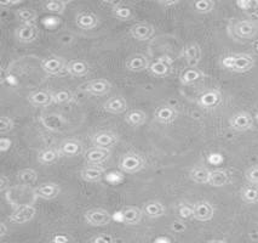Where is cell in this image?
Listing matches in <instances>:
<instances>
[{
	"label": "cell",
	"mask_w": 258,
	"mask_h": 243,
	"mask_svg": "<svg viewBox=\"0 0 258 243\" xmlns=\"http://www.w3.org/2000/svg\"><path fill=\"white\" fill-rule=\"evenodd\" d=\"M35 199H40L44 201H52L57 199L61 193V187L56 182H44L37 187L33 188Z\"/></svg>",
	"instance_id": "9a60e30c"
},
{
	"label": "cell",
	"mask_w": 258,
	"mask_h": 243,
	"mask_svg": "<svg viewBox=\"0 0 258 243\" xmlns=\"http://www.w3.org/2000/svg\"><path fill=\"white\" fill-rule=\"evenodd\" d=\"M119 141V136L115 133L109 130H103L95 133L91 136V143L95 148L110 149L115 146Z\"/></svg>",
	"instance_id": "2e32d148"
},
{
	"label": "cell",
	"mask_w": 258,
	"mask_h": 243,
	"mask_svg": "<svg viewBox=\"0 0 258 243\" xmlns=\"http://www.w3.org/2000/svg\"><path fill=\"white\" fill-rule=\"evenodd\" d=\"M53 243H67V237L66 236L56 237V238L53 239Z\"/></svg>",
	"instance_id": "816d5d0a"
},
{
	"label": "cell",
	"mask_w": 258,
	"mask_h": 243,
	"mask_svg": "<svg viewBox=\"0 0 258 243\" xmlns=\"http://www.w3.org/2000/svg\"><path fill=\"white\" fill-rule=\"evenodd\" d=\"M153 116H154L155 121L160 124H171L178 117V111L171 105H163V106H159L155 109Z\"/></svg>",
	"instance_id": "44dd1931"
},
{
	"label": "cell",
	"mask_w": 258,
	"mask_h": 243,
	"mask_svg": "<svg viewBox=\"0 0 258 243\" xmlns=\"http://www.w3.org/2000/svg\"><path fill=\"white\" fill-rule=\"evenodd\" d=\"M38 180V173L37 170L32 169V168H26V169L20 170L17 173V181L20 185L23 186H31L34 185Z\"/></svg>",
	"instance_id": "d590c367"
},
{
	"label": "cell",
	"mask_w": 258,
	"mask_h": 243,
	"mask_svg": "<svg viewBox=\"0 0 258 243\" xmlns=\"http://www.w3.org/2000/svg\"><path fill=\"white\" fill-rule=\"evenodd\" d=\"M149 65H151L149 58L143 55V54H135V55H131L125 61V68L127 71L133 72V73H140V72L148 71Z\"/></svg>",
	"instance_id": "ffe728a7"
},
{
	"label": "cell",
	"mask_w": 258,
	"mask_h": 243,
	"mask_svg": "<svg viewBox=\"0 0 258 243\" xmlns=\"http://www.w3.org/2000/svg\"><path fill=\"white\" fill-rule=\"evenodd\" d=\"M230 181V175L226 169H215L210 174L209 185L212 187H223Z\"/></svg>",
	"instance_id": "4dcf8cb0"
},
{
	"label": "cell",
	"mask_w": 258,
	"mask_h": 243,
	"mask_svg": "<svg viewBox=\"0 0 258 243\" xmlns=\"http://www.w3.org/2000/svg\"><path fill=\"white\" fill-rule=\"evenodd\" d=\"M210 174H211V170H210L209 168L198 166L194 167L193 169L189 172V178H190L191 181L196 182V184L209 185Z\"/></svg>",
	"instance_id": "836d02e7"
},
{
	"label": "cell",
	"mask_w": 258,
	"mask_h": 243,
	"mask_svg": "<svg viewBox=\"0 0 258 243\" xmlns=\"http://www.w3.org/2000/svg\"><path fill=\"white\" fill-rule=\"evenodd\" d=\"M0 229H2V231H0V237H5V235H7V232H8L7 224L5 223L0 224Z\"/></svg>",
	"instance_id": "f907efd6"
},
{
	"label": "cell",
	"mask_w": 258,
	"mask_h": 243,
	"mask_svg": "<svg viewBox=\"0 0 258 243\" xmlns=\"http://www.w3.org/2000/svg\"><path fill=\"white\" fill-rule=\"evenodd\" d=\"M254 124V117L247 111H240V112L234 113L229 118V127L232 130L238 131V133H244V131L251 130Z\"/></svg>",
	"instance_id": "277c9868"
},
{
	"label": "cell",
	"mask_w": 258,
	"mask_h": 243,
	"mask_svg": "<svg viewBox=\"0 0 258 243\" xmlns=\"http://www.w3.org/2000/svg\"><path fill=\"white\" fill-rule=\"evenodd\" d=\"M142 212L147 218L149 219H158L164 217L166 213V207L160 201H148V202L143 203Z\"/></svg>",
	"instance_id": "484cf974"
},
{
	"label": "cell",
	"mask_w": 258,
	"mask_h": 243,
	"mask_svg": "<svg viewBox=\"0 0 258 243\" xmlns=\"http://www.w3.org/2000/svg\"><path fill=\"white\" fill-rule=\"evenodd\" d=\"M245 179L248 184L258 186V164H254L245 170Z\"/></svg>",
	"instance_id": "7bdbcfd3"
},
{
	"label": "cell",
	"mask_w": 258,
	"mask_h": 243,
	"mask_svg": "<svg viewBox=\"0 0 258 243\" xmlns=\"http://www.w3.org/2000/svg\"><path fill=\"white\" fill-rule=\"evenodd\" d=\"M22 3V0H14V2H2L0 3V7L2 8H11L15 5H19Z\"/></svg>",
	"instance_id": "c3c4849f"
},
{
	"label": "cell",
	"mask_w": 258,
	"mask_h": 243,
	"mask_svg": "<svg viewBox=\"0 0 258 243\" xmlns=\"http://www.w3.org/2000/svg\"><path fill=\"white\" fill-rule=\"evenodd\" d=\"M254 119H256V122L258 123V112L256 113V115H254Z\"/></svg>",
	"instance_id": "db71d44e"
},
{
	"label": "cell",
	"mask_w": 258,
	"mask_h": 243,
	"mask_svg": "<svg viewBox=\"0 0 258 243\" xmlns=\"http://www.w3.org/2000/svg\"><path fill=\"white\" fill-rule=\"evenodd\" d=\"M178 213L182 218L187 219L193 217V205L189 206L187 203H182L178 207Z\"/></svg>",
	"instance_id": "f6af8a7d"
},
{
	"label": "cell",
	"mask_w": 258,
	"mask_h": 243,
	"mask_svg": "<svg viewBox=\"0 0 258 243\" xmlns=\"http://www.w3.org/2000/svg\"><path fill=\"white\" fill-rule=\"evenodd\" d=\"M143 212L142 208H139V207L135 206H127L122 209L121 212V217H122V221L126 225H139L143 219Z\"/></svg>",
	"instance_id": "4316f807"
},
{
	"label": "cell",
	"mask_w": 258,
	"mask_h": 243,
	"mask_svg": "<svg viewBox=\"0 0 258 243\" xmlns=\"http://www.w3.org/2000/svg\"><path fill=\"white\" fill-rule=\"evenodd\" d=\"M128 33L135 40L148 41L155 35V28L151 23H136V25L130 27Z\"/></svg>",
	"instance_id": "ac0fdd59"
},
{
	"label": "cell",
	"mask_w": 258,
	"mask_h": 243,
	"mask_svg": "<svg viewBox=\"0 0 258 243\" xmlns=\"http://www.w3.org/2000/svg\"><path fill=\"white\" fill-rule=\"evenodd\" d=\"M62 156L59 154L58 148H49L44 149L39 152L37 156V161L43 166H49V164L56 163Z\"/></svg>",
	"instance_id": "f546056e"
},
{
	"label": "cell",
	"mask_w": 258,
	"mask_h": 243,
	"mask_svg": "<svg viewBox=\"0 0 258 243\" xmlns=\"http://www.w3.org/2000/svg\"><path fill=\"white\" fill-rule=\"evenodd\" d=\"M80 89L83 90L86 94H90L92 96H106L112 90V83L109 80L103 79V78H100V79H94L90 80L88 83H84Z\"/></svg>",
	"instance_id": "ba28073f"
},
{
	"label": "cell",
	"mask_w": 258,
	"mask_h": 243,
	"mask_svg": "<svg viewBox=\"0 0 258 243\" xmlns=\"http://www.w3.org/2000/svg\"><path fill=\"white\" fill-rule=\"evenodd\" d=\"M39 28L34 23H22L15 29V38L21 44L34 43L39 38Z\"/></svg>",
	"instance_id": "9c48e42d"
},
{
	"label": "cell",
	"mask_w": 258,
	"mask_h": 243,
	"mask_svg": "<svg viewBox=\"0 0 258 243\" xmlns=\"http://www.w3.org/2000/svg\"><path fill=\"white\" fill-rule=\"evenodd\" d=\"M215 215V207L209 201H198L193 205V218L198 221L206 223Z\"/></svg>",
	"instance_id": "e0dca14e"
},
{
	"label": "cell",
	"mask_w": 258,
	"mask_h": 243,
	"mask_svg": "<svg viewBox=\"0 0 258 243\" xmlns=\"http://www.w3.org/2000/svg\"><path fill=\"white\" fill-rule=\"evenodd\" d=\"M215 5V2H212V0H198L193 4V8L198 14L206 15L214 11Z\"/></svg>",
	"instance_id": "60d3db41"
},
{
	"label": "cell",
	"mask_w": 258,
	"mask_h": 243,
	"mask_svg": "<svg viewBox=\"0 0 258 243\" xmlns=\"http://www.w3.org/2000/svg\"><path fill=\"white\" fill-rule=\"evenodd\" d=\"M40 122L45 129H47L50 131H55V133L64 130L68 125L67 119L62 115H58V113L55 112L41 113Z\"/></svg>",
	"instance_id": "8fae6325"
},
{
	"label": "cell",
	"mask_w": 258,
	"mask_h": 243,
	"mask_svg": "<svg viewBox=\"0 0 258 243\" xmlns=\"http://www.w3.org/2000/svg\"><path fill=\"white\" fill-rule=\"evenodd\" d=\"M148 116L145 111L142 110H131L128 112H126L125 116V122L127 123L130 127H142L143 124H146Z\"/></svg>",
	"instance_id": "1f68e13d"
},
{
	"label": "cell",
	"mask_w": 258,
	"mask_h": 243,
	"mask_svg": "<svg viewBox=\"0 0 258 243\" xmlns=\"http://www.w3.org/2000/svg\"><path fill=\"white\" fill-rule=\"evenodd\" d=\"M28 103L34 107H49L53 104L52 91L49 90H35L27 96Z\"/></svg>",
	"instance_id": "603a6c76"
},
{
	"label": "cell",
	"mask_w": 258,
	"mask_h": 243,
	"mask_svg": "<svg viewBox=\"0 0 258 243\" xmlns=\"http://www.w3.org/2000/svg\"><path fill=\"white\" fill-rule=\"evenodd\" d=\"M103 110L112 115H122L128 109V104L125 98L122 96H113L102 105Z\"/></svg>",
	"instance_id": "cb8c5ba5"
},
{
	"label": "cell",
	"mask_w": 258,
	"mask_h": 243,
	"mask_svg": "<svg viewBox=\"0 0 258 243\" xmlns=\"http://www.w3.org/2000/svg\"><path fill=\"white\" fill-rule=\"evenodd\" d=\"M148 71L154 77H167L172 71V60L169 56H160L155 61L151 62Z\"/></svg>",
	"instance_id": "5bb4252c"
},
{
	"label": "cell",
	"mask_w": 258,
	"mask_h": 243,
	"mask_svg": "<svg viewBox=\"0 0 258 243\" xmlns=\"http://www.w3.org/2000/svg\"><path fill=\"white\" fill-rule=\"evenodd\" d=\"M182 56L187 62L188 67H198L203 56L202 46L198 43H189L183 47Z\"/></svg>",
	"instance_id": "d6986e66"
},
{
	"label": "cell",
	"mask_w": 258,
	"mask_h": 243,
	"mask_svg": "<svg viewBox=\"0 0 258 243\" xmlns=\"http://www.w3.org/2000/svg\"><path fill=\"white\" fill-rule=\"evenodd\" d=\"M223 101V96L218 89H210L198 98L197 104L203 110H214Z\"/></svg>",
	"instance_id": "7c38bea8"
},
{
	"label": "cell",
	"mask_w": 258,
	"mask_h": 243,
	"mask_svg": "<svg viewBox=\"0 0 258 243\" xmlns=\"http://www.w3.org/2000/svg\"><path fill=\"white\" fill-rule=\"evenodd\" d=\"M11 146H13V141H11L10 137H7V136H3L2 139H0V151L4 154V152H8L9 150L11 149Z\"/></svg>",
	"instance_id": "bcb514c9"
},
{
	"label": "cell",
	"mask_w": 258,
	"mask_h": 243,
	"mask_svg": "<svg viewBox=\"0 0 258 243\" xmlns=\"http://www.w3.org/2000/svg\"><path fill=\"white\" fill-rule=\"evenodd\" d=\"M76 25L83 31H91L100 25V19L91 11H80L76 15Z\"/></svg>",
	"instance_id": "7402d4cb"
},
{
	"label": "cell",
	"mask_w": 258,
	"mask_h": 243,
	"mask_svg": "<svg viewBox=\"0 0 258 243\" xmlns=\"http://www.w3.org/2000/svg\"><path fill=\"white\" fill-rule=\"evenodd\" d=\"M236 7H239L244 13L258 19V0H240L236 2Z\"/></svg>",
	"instance_id": "ab89813d"
},
{
	"label": "cell",
	"mask_w": 258,
	"mask_h": 243,
	"mask_svg": "<svg viewBox=\"0 0 258 243\" xmlns=\"http://www.w3.org/2000/svg\"><path fill=\"white\" fill-rule=\"evenodd\" d=\"M0 190H2L3 192L7 191V188L9 190L10 188V180L8 179L7 175H2V180H0Z\"/></svg>",
	"instance_id": "7dc6e473"
},
{
	"label": "cell",
	"mask_w": 258,
	"mask_h": 243,
	"mask_svg": "<svg viewBox=\"0 0 258 243\" xmlns=\"http://www.w3.org/2000/svg\"><path fill=\"white\" fill-rule=\"evenodd\" d=\"M118 167L125 174H136L145 169L146 160L136 152H127L119 158Z\"/></svg>",
	"instance_id": "3957f363"
},
{
	"label": "cell",
	"mask_w": 258,
	"mask_h": 243,
	"mask_svg": "<svg viewBox=\"0 0 258 243\" xmlns=\"http://www.w3.org/2000/svg\"><path fill=\"white\" fill-rule=\"evenodd\" d=\"M206 243H227L226 241H223V239H210Z\"/></svg>",
	"instance_id": "f5cc1de1"
},
{
	"label": "cell",
	"mask_w": 258,
	"mask_h": 243,
	"mask_svg": "<svg viewBox=\"0 0 258 243\" xmlns=\"http://www.w3.org/2000/svg\"><path fill=\"white\" fill-rule=\"evenodd\" d=\"M112 14L115 19L120 21H130L134 19V11L128 5L124 3H113L112 4Z\"/></svg>",
	"instance_id": "d6a6232c"
},
{
	"label": "cell",
	"mask_w": 258,
	"mask_h": 243,
	"mask_svg": "<svg viewBox=\"0 0 258 243\" xmlns=\"http://www.w3.org/2000/svg\"><path fill=\"white\" fill-rule=\"evenodd\" d=\"M15 128V121L11 117L9 116H2L0 118V133L3 135L10 133L11 130H14Z\"/></svg>",
	"instance_id": "b9f144b4"
},
{
	"label": "cell",
	"mask_w": 258,
	"mask_h": 243,
	"mask_svg": "<svg viewBox=\"0 0 258 243\" xmlns=\"http://www.w3.org/2000/svg\"><path fill=\"white\" fill-rule=\"evenodd\" d=\"M112 214L104 208H92L84 214V220L90 226H107L112 221Z\"/></svg>",
	"instance_id": "5b68a950"
},
{
	"label": "cell",
	"mask_w": 258,
	"mask_h": 243,
	"mask_svg": "<svg viewBox=\"0 0 258 243\" xmlns=\"http://www.w3.org/2000/svg\"><path fill=\"white\" fill-rule=\"evenodd\" d=\"M68 2H63V0H51V2L44 3V9L51 14L62 15L64 14Z\"/></svg>",
	"instance_id": "f35d334b"
},
{
	"label": "cell",
	"mask_w": 258,
	"mask_h": 243,
	"mask_svg": "<svg viewBox=\"0 0 258 243\" xmlns=\"http://www.w3.org/2000/svg\"><path fill=\"white\" fill-rule=\"evenodd\" d=\"M52 99H53V104L56 105H66V104H71L76 100V95L72 90H67V89H62V90H57V91H52Z\"/></svg>",
	"instance_id": "8d00e7d4"
},
{
	"label": "cell",
	"mask_w": 258,
	"mask_h": 243,
	"mask_svg": "<svg viewBox=\"0 0 258 243\" xmlns=\"http://www.w3.org/2000/svg\"><path fill=\"white\" fill-rule=\"evenodd\" d=\"M106 169L102 166H85L80 170V178L86 182H100L104 178Z\"/></svg>",
	"instance_id": "d4e9b609"
},
{
	"label": "cell",
	"mask_w": 258,
	"mask_h": 243,
	"mask_svg": "<svg viewBox=\"0 0 258 243\" xmlns=\"http://www.w3.org/2000/svg\"><path fill=\"white\" fill-rule=\"evenodd\" d=\"M90 243H114V237L109 233H100L92 237Z\"/></svg>",
	"instance_id": "ee69618b"
},
{
	"label": "cell",
	"mask_w": 258,
	"mask_h": 243,
	"mask_svg": "<svg viewBox=\"0 0 258 243\" xmlns=\"http://www.w3.org/2000/svg\"><path fill=\"white\" fill-rule=\"evenodd\" d=\"M256 65V60L250 54L240 53L232 54V55L224 56L221 60V66L228 71L235 72V73H246L250 72Z\"/></svg>",
	"instance_id": "7a4b0ae2"
},
{
	"label": "cell",
	"mask_w": 258,
	"mask_h": 243,
	"mask_svg": "<svg viewBox=\"0 0 258 243\" xmlns=\"http://www.w3.org/2000/svg\"><path fill=\"white\" fill-rule=\"evenodd\" d=\"M205 77V73L198 67H188L179 74V82L182 85H190L199 80H202Z\"/></svg>",
	"instance_id": "83f0119b"
},
{
	"label": "cell",
	"mask_w": 258,
	"mask_h": 243,
	"mask_svg": "<svg viewBox=\"0 0 258 243\" xmlns=\"http://www.w3.org/2000/svg\"><path fill=\"white\" fill-rule=\"evenodd\" d=\"M67 64L68 62L66 61L62 56L52 55L41 60L40 66L41 70H43L46 74H50V76H59L63 72H66Z\"/></svg>",
	"instance_id": "8992f818"
},
{
	"label": "cell",
	"mask_w": 258,
	"mask_h": 243,
	"mask_svg": "<svg viewBox=\"0 0 258 243\" xmlns=\"http://www.w3.org/2000/svg\"><path fill=\"white\" fill-rule=\"evenodd\" d=\"M66 72L72 77H85L89 74L90 67L83 60H71L68 61Z\"/></svg>",
	"instance_id": "f1b7e54d"
},
{
	"label": "cell",
	"mask_w": 258,
	"mask_h": 243,
	"mask_svg": "<svg viewBox=\"0 0 258 243\" xmlns=\"http://www.w3.org/2000/svg\"><path fill=\"white\" fill-rule=\"evenodd\" d=\"M16 16L22 23H34L38 17V13L31 8H21L16 10Z\"/></svg>",
	"instance_id": "74e56055"
},
{
	"label": "cell",
	"mask_w": 258,
	"mask_h": 243,
	"mask_svg": "<svg viewBox=\"0 0 258 243\" xmlns=\"http://www.w3.org/2000/svg\"><path fill=\"white\" fill-rule=\"evenodd\" d=\"M37 214V209L33 205H23L15 207L9 215V221L13 224H26L32 221Z\"/></svg>",
	"instance_id": "52a82bcc"
},
{
	"label": "cell",
	"mask_w": 258,
	"mask_h": 243,
	"mask_svg": "<svg viewBox=\"0 0 258 243\" xmlns=\"http://www.w3.org/2000/svg\"><path fill=\"white\" fill-rule=\"evenodd\" d=\"M158 4L160 5V7L166 9V8H171V7H176V5L179 4V2L178 0H176V2H159Z\"/></svg>",
	"instance_id": "681fc988"
},
{
	"label": "cell",
	"mask_w": 258,
	"mask_h": 243,
	"mask_svg": "<svg viewBox=\"0 0 258 243\" xmlns=\"http://www.w3.org/2000/svg\"><path fill=\"white\" fill-rule=\"evenodd\" d=\"M240 199L247 205H257L258 203V186L257 185H245L240 190Z\"/></svg>",
	"instance_id": "e575fe53"
},
{
	"label": "cell",
	"mask_w": 258,
	"mask_h": 243,
	"mask_svg": "<svg viewBox=\"0 0 258 243\" xmlns=\"http://www.w3.org/2000/svg\"><path fill=\"white\" fill-rule=\"evenodd\" d=\"M112 156V150L102 149L92 146L88 151L84 152V161L89 166H101L104 162H107Z\"/></svg>",
	"instance_id": "4fadbf2b"
},
{
	"label": "cell",
	"mask_w": 258,
	"mask_h": 243,
	"mask_svg": "<svg viewBox=\"0 0 258 243\" xmlns=\"http://www.w3.org/2000/svg\"><path fill=\"white\" fill-rule=\"evenodd\" d=\"M258 34V21L238 20L228 26V35L236 41H248Z\"/></svg>",
	"instance_id": "6da1fadb"
},
{
	"label": "cell",
	"mask_w": 258,
	"mask_h": 243,
	"mask_svg": "<svg viewBox=\"0 0 258 243\" xmlns=\"http://www.w3.org/2000/svg\"><path fill=\"white\" fill-rule=\"evenodd\" d=\"M58 151L62 157L74 158L78 156L84 155V143L76 137H68L64 139L58 145Z\"/></svg>",
	"instance_id": "30bf717a"
}]
</instances>
